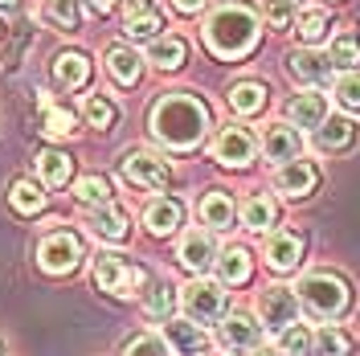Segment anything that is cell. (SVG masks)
I'll use <instances>...</instances> for the list:
<instances>
[{
    "label": "cell",
    "instance_id": "cell-27",
    "mask_svg": "<svg viewBox=\"0 0 360 356\" xmlns=\"http://www.w3.org/2000/svg\"><path fill=\"white\" fill-rule=\"evenodd\" d=\"M184 53H188V45L180 42V37H160L148 49V62L160 70H176V66H184Z\"/></svg>",
    "mask_w": 360,
    "mask_h": 356
},
{
    "label": "cell",
    "instance_id": "cell-46",
    "mask_svg": "<svg viewBox=\"0 0 360 356\" xmlns=\"http://www.w3.org/2000/svg\"><path fill=\"white\" fill-rule=\"evenodd\" d=\"M13 4H17V0H0V8H13Z\"/></svg>",
    "mask_w": 360,
    "mask_h": 356
},
{
    "label": "cell",
    "instance_id": "cell-31",
    "mask_svg": "<svg viewBox=\"0 0 360 356\" xmlns=\"http://www.w3.org/2000/svg\"><path fill=\"white\" fill-rule=\"evenodd\" d=\"M8 201H13L17 213H41L45 193H41V184H33V180H17V184L8 189Z\"/></svg>",
    "mask_w": 360,
    "mask_h": 356
},
{
    "label": "cell",
    "instance_id": "cell-29",
    "mask_svg": "<svg viewBox=\"0 0 360 356\" xmlns=\"http://www.w3.org/2000/svg\"><path fill=\"white\" fill-rule=\"evenodd\" d=\"M123 29H127V37H135V42H160V29H164V21H160L156 8H135Z\"/></svg>",
    "mask_w": 360,
    "mask_h": 356
},
{
    "label": "cell",
    "instance_id": "cell-42",
    "mask_svg": "<svg viewBox=\"0 0 360 356\" xmlns=\"http://www.w3.org/2000/svg\"><path fill=\"white\" fill-rule=\"evenodd\" d=\"M127 356H172V348L164 340H156V336H139V340L127 344Z\"/></svg>",
    "mask_w": 360,
    "mask_h": 356
},
{
    "label": "cell",
    "instance_id": "cell-5",
    "mask_svg": "<svg viewBox=\"0 0 360 356\" xmlns=\"http://www.w3.org/2000/svg\"><path fill=\"white\" fill-rule=\"evenodd\" d=\"M94 283L103 291H111V295H135V291L148 283V274L139 267H127V258L123 254H111V250H103L98 258H94Z\"/></svg>",
    "mask_w": 360,
    "mask_h": 356
},
{
    "label": "cell",
    "instance_id": "cell-32",
    "mask_svg": "<svg viewBox=\"0 0 360 356\" xmlns=\"http://www.w3.org/2000/svg\"><path fill=\"white\" fill-rule=\"evenodd\" d=\"M70 168H74V160H70L66 152H41V156H37V172H41L45 184H66Z\"/></svg>",
    "mask_w": 360,
    "mask_h": 356
},
{
    "label": "cell",
    "instance_id": "cell-21",
    "mask_svg": "<svg viewBox=\"0 0 360 356\" xmlns=\"http://www.w3.org/2000/svg\"><path fill=\"white\" fill-rule=\"evenodd\" d=\"M107 70H111V74L119 78V82H123V87H131V82H139L143 58L135 53L131 45H111V49H107Z\"/></svg>",
    "mask_w": 360,
    "mask_h": 356
},
{
    "label": "cell",
    "instance_id": "cell-4",
    "mask_svg": "<svg viewBox=\"0 0 360 356\" xmlns=\"http://www.w3.org/2000/svg\"><path fill=\"white\" fill-rule=\"evenodd\" d=\"M180 307H184V319H193L197 328H201V324H217V319L225 315V291H221V283L193 279L188 287L180 291Z\"/></svg>",
    "mask_w": 360,
    "mask_h": 356
},
{
    "label": "cell",
    "instance_id": "cell-15",
    "mask_svg": "<svg viewBox=\"0 0 360 356\" xmlns=\"http://www.w3.org/2000/svg\"><path fill=\"white\" fill-rule=\"evenodd\" d=\"M143 225L152 234H176L180 225H184V205L176 197H156L143 209Z\"/></svg>",
    "mask_w": 360,
    "mask_h": 356
},
{
    "label": "cell",
    "instance_id": "cell-11",
    "mask_svg": "<svg viewBox=\"0 0 360 356\" xmlns=\"http://www.w3.org/2000/svg\"><path fill=\"white\" fill-rule=\"evenodd\" d=\"M164 344L172 348V356H205L209 336H205V328H197L193 319H168V324H164Z\"/></svg>",
    "mask_w": 360,
    "mask_h": 356
},
{
    "label": "cell",
    "instance_id": "cell-25",
    "mask_svg": "<svg viewBox=\"0 0 360 356\" xmlns=\"http://www.w3.org/2000/svg\"><path fill=\"white\" fill-rule=\"evenodd\" d=\"M53 74H58V82H62V87H86L90 62L82 58V53L66 49V53H58V62H53Z\"/></svg>",
    "mask_w": 360,
    "mask_h": 356
},
{
    "label": "cell",
    "instance_id": "cell-22",
    "mask_svg": "<svg viewBox=\"0 0 360 356\" xmlns=\"http://www.w3.org/2000/svg\"><path fill=\"white\" fill-rule=\"evenodd\" d=\"M274 222H278V205H274V197H266V193H258V197H250L246 205H242V225L254 229V234L270 229Z\"/></svg>",
    "mask_w": 360,
    "mask_h": 356
},
{
    "label": "cell",
    "instance_id": "cell-12",
    "mask_svg": "<svg viewBox=\"0 0 360 356\" xmlns=\"http://www.w3.org/2000/svg\"><path fill=\"white\" fill-rule=\"evenodd\" d=\"M315 184H319V172H315V164H307V160L278 164V172H274V189L287 193V197H307Z\"/></svg>",
    "mask_w": 360,
    "mask_h": 356
},
{
    "label": "cell",
    "instance_id": "cell-7",
    "mask_svg": "<svg viewBox=\"0 0 360 356\" xmlns=\"http://www.w3.org/2000/svg\"><path fill=\"white\" fill-rule=\"evenodd\" d=\"M37 262H41V270H49V274H66V270H74L82 262V242H78L74 234H66V229H58V234L41 238Z\"/></svg>",
    "mask_w": 360,
    "mask_h": 356
},
{
    "label": "cell",
    "instance_id": "cell-1",
    "mask_svg": "<svg viewBox=\"0 0 360 356\" xmlns=\"http://www.w3.org/2000/svg\"><path fill=\"white\" fill-rule=\"evenodd\" d=\"M205 127H209V107L201 98H193V94H168V98H160L156 111H152V132L172 152L197 148Z\"/></svg>",
    "mask_w": 360,
    "mask_h": 356
},
{
    "label": "cell",
    "instance_id": "cell-16",
    "mask_svg": "<svg viewBox=\"0 0 360 356\" xmlns=\"http://www.w3.org/2000/svg\"><path fill=\"white\" fill-rule=\"evenodd\" d=\"M262 152H266V160H274V164L299 160V132L287 127V123H270L266 135H262Z\"/></svg>",
    "mask_w": 360,
    "mask_h": 356
},
{
    "label": "cell",
    "instance_id": "cell-17",
    "mask_svg": "<svg viewBox=\"0 0 360 356\" xmlns=\"http://www.w3.org/2000/svg\"><path fill=\"white\" fill-rule=\"evenodd\" d=\"M328 74H332V62H328L323 53H315V49H295L291 53V78L303 82L307 90H315Z\"/></svg>",
    "mask_w": 360,
    "mask_h": 356
},
{
    "label": "cell",
    "instance_id": "cell-43",
    "mask_svg": "<svg viewBox=\"0 0 360 356\" xmlns=\"http://www.w3.org/2000/svg\"><path fill=\"white\" fill-rule=\"evenodd\" d=\"M172 4H176L180 13H197V8H201L205 0H172Z\"/></svg>",
    "mask_w": 360,
    "mask_h": 356
},
{
    "label": "cell",
    "instance_id": "cell-19",
    "mask_svg": "<svg viewBox=\"0 0 360 356\" xmlns=\"http://www.w3.org/2000/svg\"><path fill=\"white\" fill-rule=\"evenodd\" d=\"M197 213H201V225H209V229H229L233 217H238V209H233L229 193H221V189L205 193L201 205H197Z\"/></svg>",
    "mask_w": 360,
    "mask_h": 356
},
{
    "label": "cell",
    "instance_id": "cell-30",
    "mask_svg": "<svg viewBox=\"0 0 360 356\" xmlns=\"http://www.w3.org/2000/svg\"><path fill=\"white\" fill-rule=\"evenodd\" d=\"M74 197L82 201V205H90V209H103V205H111V180L82 177L78 184H74Z\"/></svg>",
    "mask_w": 360,
    "mask_h": 356
},
{
    "label": "cell",
    "instance_id": "cell-44",
    "mask_svg": "<svg viewBox=\"0 0 360 356\" xmlns=\"http://www.w3.org/2000/svg\"><path fill=\"white\" fill-rule=\"evenodd\" d=\"M94 4H98V8H111V4H119V0H94Z\"/></svg>",
    "mask_w": 360,
    "mask_h": 356
},
{
    "label": "cell",
    "instance_id": "cell-13",
    "mask_svg": "<svg viewBox=\"0 0 360 356\" xmlns=\"http://www.w3.org/2000/svg\"><path fill=\"white\" fill-rule=\"evenodd\" d=\"M299 258H303V238L291 234V229H278V234H270L266 238V267L270 270H295L299 267Z\"/></svg>",
    "mask_w": 360,
    "mask_h": 356
},
{
    "label": "cell",
    "instance_id": "cell-10",
    "mask_svg": "<svg viewBox=\"0 0 360 356\" xmlns=\"http://www.w3.org/2000/svg\"><path fill=\"white\" fill-rule=\"evenodd\" d=\"M213 156L221 160L225 168H246L254 160V135L246 127H221L217 144H213Z\"/></svg>",
    "mask_w": 360,
    "mask_h": 356
},
{
    "label": "cell",
    "instance_id": "cell-33",
    "mask_svg": "<svg viewBox=\"0 0 360 356\" xmlns=\"http://www.w3.org/2000/svg\"><path fill=\"white\" fill-rule=\"evenodd\" d=\"M348 352H352L348 332H340V328H319V332H315L311 356H348Z\"/></svg>",
    "mask_w": 360,
    "mask_h": 356
},
{
    "label": "cell",
    "instance_id": "cell-6",
    "mask_svg": "<svg viewBox=\"0 0 360 356\" xmlns=\"http://www.w3.org/2000/svg\"><path fill=\"white\" fill-rule=\"evenodd\" d=\"M299 295L291 287H266L262 291V299H258V319H262V328L270 332H287L291 324H299Z\"/></svg>",
    "mask_w": 360,
    "mask_h": 356
},
{
    "label": "cell",
    "instance_id": "cell-28",
    "mask_svg": "<svg viewBox=\"0 0 360 356\" xmlns=\"http://www.w3.org/2000/svg\"><path fill=\"white\" fill-rule=\"evenodd\" d=\"M328 62L348 70V74H356L360 70V37L356 33H340L336 42H332V49H328Z\"/></svg>",
    "mask_w": 360,
    "mask_h": 356
},
{
    "label": "cell",
    "instance_id": "cell-39",
    "mask_svg": "<svg viewBox=\"0 0 360 356\" xmlns=\"http://www.w3.org/2000/svg\"><path fill=\"white\" fill-rule=\"evenodd\" d=\"M148 312L156 319H172V283H152L148 291Z\"/></svg>",
    "mask_w": 360,
    "mask_h": 356
},
{
    "label": "cell",
    "instance_id": "cell-45",
    "mask_svg": "<svg viewBox=\"0 0 360 356\" xmlns=\"http://www.w3.org/2000/svg\"><path fill=\"white\" fill-rule=\"evenodd\" d=\"M250 356H274V352H266V348H254V352H250Z\"/></svg>",
    "mask_w": 360,
    "mask_h": 356
},
{
    "label": "cell",
    "instance_id": "cell-38",
    "mask_svg": "<svg viewBox=\"0 0 360 356\" xmlns=\"http://www.w3.org/2000/svg\"><path fill=\"white\" fill-rule=\"evenodd\" d=\"M45 17L58 21V25H66V29H74L78 17H82V4H78V0H45Z\"/></svg>",
    "mask_w": 360,
    "mask_h": 356
},
{
    "label": "cell",
    "instance_id": "cell-9",
    "mask_svg": "<svg viewBox=\"0 0 360 356\" xmlns=\"http://www.w3.org/2000/svg\"><path fill=\"white\" fill-rule=\"evenodd\" d=\"M176 258L193 270V274L213 270V267H217V242H213V234H209V229H188V234L180 238Z\"/></svg>",
    "mask_w": 360,
    "mask_h": 356
},
{
    "label": "cell",
    "instance_id": "cell-23",
    "mask_svg": "<svg viewBox=\"0 0 360 356\" xmlns=\"http://www.w3.org/2000/svg\"><path fill=\"white\" fill-rule=\"evenodd\" d=\"M86 225L94 229V234H98V238H103V242H123V238H127V217H123L115 205H103V209H94Z\"/></svg>",
    "mask_w": 360,
    "mask_h": 356
},
{
    "label": "cell",
    "instance_id": "cell-37",
    "mask_svg": "<svg viewBox=\"0 0 360 356\" xmlns=\"http://www.w3.org/2000/svg\"><path fill=\"white\" fill-rule=\"evenodd\" d=\"M41 111H45V132H49V135H70V132H74V111L53 107L49 98H41Z\"/></svg>",
    "mask_w": 360,
    "mask_h": 356
},
{
    "label": "cell",
    "instance_id": "cell-34",
    "mask_svg": "<svg viewBox=\"0 0 360 356\" xmlns=\"http://www.w3.org/2000/svg\"><path fill=\"white\" fill-rule=\"evenodd\" d=\"M278 348H283L287 356H311L315 332L311 328H303V324H291L287 332H278Z\"/></svg>",
    "mask_w": 360,
    "mask_h": 356
},
{
    "label": "cell",
    "instance_id": "cell-20",
    "mask_svg": "<svg viewBox=\"0 0 360 356\" xmlns=\"http://www.w3.org/2000/svg\"><path fill=\"white\" fill-rule=\"evenodd\" d=\"M315 139H319L323 152H340V148H348V144L356 139V123H352L348 115H328L323 127L315 132Z\"/></svg>",
    "mask_w": 360,
    "mask_h": 356
},
{
    "label": "cell",
    "instance_id": "cell-18",
    "mask_svg": "<svg viewBox=\"0 0 360 356\" xmlns=\"http://www.w3.org/2000/svg\"><path fill=\"white\" fill-rule=\"evenodd\" d=\"M221 340L229 344V348H238V352H254L258 340H262V324L250 319V315H225Z\"/></svg>",
    "mask_w": 360,
    "mask_h": 356
},
{
    "label": "cell",
    "instance_id": "cell-47",
    "mask_svg": "<svg viewBox=\"0 0 360 356\" xmlns=\"http://www.w3.org/2000/svg\"><path fill=\"white\" fill-rule=\"evenodd\" d=\"M205 356H217V352H205Z\"/></svg>",
    "mask_w": 360,
    "mask_h": 356
},
{
    "label": "cell",
    "instance_id": "cell-36",
    "mask_svg": "<svg viewBox=\"0 0 360 356\" xmlns=\"http://www.w3.org/2000/svg\"><path fill=\"white\" fill-rule=\"evenodd\" d=\"M82 115H86L90 127H111L115 119H119V111H115V103L107 98V94H90L86 107H82Z\"/></svg>",
    "mask_w": 360,
    "mask_h": 356
},
{
    "label": "cell",
    "instance_id": "cell-35",
    "mask_svg": "<svg viewBox=\"0 0 360 356\" xmlns=\"http://www.w3.org/2000/svg\"><path fill=\"white\" fill-rule=\"evenodd\" d=\"M295 25H299L295 33H299L307 45H315V42H323V33H328V13H323V8H303Z\"/></svg>",
    "mask_w": 360,
    "mask_h": 356
},
{
    "label": "cell",
    "instance_id": "cell-8",
    "mask_svg": "<svg viewBox=\"0 0 360 356\" xmlns=\"http://www.w3.org/2000/svg\"><path fill=\"white\" fill-rule=\"evenodd\" d=\"M123 177L131 180V184H139V189L160 193V189L172 180V168L160 156H152V152H127V156H123Z\"/></svg>",
    "mask_w": 360,
    "mask_h": 356
},
{
    "label": "cell",
    "instance_id": "cell-41",
    "mask_svg": "<svg viewBox=\"0 0 360 356\" xmlns=\"http://www.w3.org/2000/svg\"><path fill=\"white\" fill-rule=\"evenodd\" d=\"M291 21H295V13H291V0H266V25L270 29H291Z\"/></svg>",
    "mask_w": 360,
    "mask_h": 356
},
{
    "label": "cell",
    "instance_id": "cell-3",
    "mask_svg": "<svg viewBox=\"0 0 360 356\" xmlns=\"http://www.w3.org/2000/svg\"><path fill=\"white\" fill-rule=\"evenodd\" d=\"M295 295H299V303H303L311 315H319V319H336V315H344L348 312V303H352L348 283L336 279V274H323V270L303 274L299 287H295Z\"/></svg>",
    "mask_w": 360,
    "mask_h": 356
},
{
    "label": "cell",
    "instance_id": "cell-26",
    "mask_svg": "<svg viewBox=\"0 0 360 356\" xmlns=\"http://www.w3.org/2000/svg\"><path fill=\"white\" fill-rule=\"evenodd\" d=\"M229 107L238 115H258L266 107V87L262 82H238V87H229Z\"/></svg>",
    "mask_w": 360,
    "mask_h": 356
},
{
    "label": "cell",
    "instance_id": "cell-2",
    "mask_svg": "<svg viewBox=\"0 0 360 356\" xmlns=\"http://www.w3.org/2000/svg\"><path fill=\"white\" fill-rule=\"evenodd\" d=\"M258 17L246 4H221L209 21H205V45L217 58H242L258 45Z\"/></svg>",
    "mask_w": 360,
    "mask_h": 356
},
{
    "label": "cell",
    "instance_id": "cell-24",
    "mask_svg": "<svg viewBox=\"0 0 360 356\" xmlns=\"http://www.w3.org/2000/svg\"><path fill=\"white\" fill-rule=\"evenodd\" d=\"M217 274H221L225 287H238V283H246L250 279V254L242 246H229L217 254Z\"/></svg>",
    "mask_w": 360,
    "mask_h": 356
},
{
    "label": "cell",
    "instance_id": "cell-14",
    "mask_svg": "<svg viewBox=\"0 0 360 356\" xmlns=\"http://www.w3.org/2000/svg\"><path fill=\"white\" fill-rule=\"evenodd\" d=\"M291 127H307V132H319L323 127V119H328V98L319 94V90H303V94H295L291 107Z\"/></svg>",
    "mask_w": 360,
    "mask_h": 356
},
{
    "label": "cell",
    "instance_id": "cell-40",
    "mask_svg": "<svg viewBox=\"0 0 360 356\" xmlns=\"http://www.w3.org/2000/svg\"><path fill=\"white\" fill-rule=\"evenodd\" d=\"M336 103L348 111H360V74H344L336 82Z\"/></svg>",
    "mask_w": 360,
    "mask_h": 356
}]
</instances>
